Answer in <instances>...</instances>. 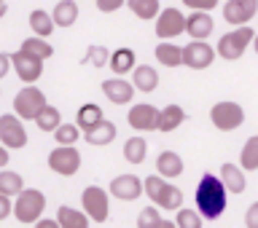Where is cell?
<instances>
[{
	"label": "cell",
	"mask_w": 258,
	"mask_h": 228,
	"mask_svg": "<svg viewBox=\"0 0 258 228\" xmlns=\"http://www.w3.org/2000/svg\"><path fill=\"white\" fill-rule=\"evenodd\" d=\"M194 199H197V209H199V215L205 217V220H218V217L223 215V209H226V185H223V180L215 177L213 172H205L199 185H197Z\"/></svg>",
	"instance_id": "1"
},
{
	"label": "cell",
	"mask_w": 258,
	"mask_h": 228,
	"mask_svg": "<svg viewBox=\"0 0 258 228\" xmlns=\"http://www.w3.org/2000/svg\"><path fill=\"white\" fill-rule=\"evenodd\" d=\"M183 6L191 8V11H213L218 0H183Z\"/></svg>",
	"instance_id": "39"
},
{
	"label": "cell",
	"mask_w": 258,
	"mask_h": 228,
	"mask_svg": "<svg viewBox=\"0 0 258 228\" xmlns=\"http://www.w3.org/2000/svg\"><path fill=\"white\" fill-rule=\"evenodd\" d=\"M22 51H27L32 56H38V59H48V56L54 54V48L46 43V38H38V35H32L27 40H22Z\"/></svg>",
	"instance_id": "33"
},
{
	"label": "cell",
	"mask_w": 258,
	"mask_h": 228,
	"mask_svg": "<svg viewBox=\"0 0 258 228\" xmlns=\"http://www.w3.org/2000/svg\"><path fill=\"white\" fill-rule=\"evenodd\" d=\"M108 64H110V70L116 72V75H126V72H132L135 64H137L135 51H132V48H126V46L124 48H116V51L110 54Z\"/></svg>",
	"instance_id": "25"
},
{
	"label": "cell",
	"mask_w": 258,
	"mask_h": 228,
	"mask_svg": "<svg viewBox=\"0 0 258 228\" xmlns=\"http://www.w3.org/2000/svg\"><path fill=\"white\" fill-rule=\"evenodd\" d=\"M245 225H247V228H258V201L247 207V212H245Z\"/></svg>",
	"instance_id": "42"
},
{
	"label": "cell",
	"mask_w": 258,
	"mask_h": 228,
	"mask_svg": "<svg viewBox=\"0 0 258 228\" xmlns=\"http://www.w3.org/2000/svg\"><path fill=\"white\" fill-rule=\"evenodd\" d=\"M54 27H56V24H54V19H51V14L40 11V8L30 14V30L35 32L38 38H48V35L54 32Z\"/></svg>",
	"instance_id": "29"
},
{
	"label": "cell",
	"mask_w": 258,
	"mask_h": 228,
	"mask_svg": "<svg viewBox=\"0 0 258 228\" xmlns=\"http://www.w3.org/2000/svg\"><path fill=\"white\" fill-rule=\"evenodd\" d=\"M239 167L245 172H258V134L245 142V148L239 153Z\"/></svg>",
	"instance_id": "31"
},
{
	"label": "cell",
	"mask_w": 258,
	"mask_h": 228,
	"mask_svg": "<svg viewBox=\"0 0 258 228\" xmlns=\"http://www.w3.org/2000/svg\"><path fill=\"white\" fill-rule=\"evenodd\" d=\"M14 212V201L11 196H6V193H0V220H6L8 215Z\"/></svg>",
	"instance_id": "41"
},
{
	"label": "cell",
	"mask_w": 258,
	"mask_h": 228,
	"mask_svg": "<svg viewBox=\"0 0 258 228\" xmlns=\"http://www.w3.org/2000/svg\"><path fill=\"white\" fill-rule=\"evenodd\" d=\"M100 121H102V108H100V105H94V102L81 105L78 113H76V126L81 129V132H86V129L97 126Z\"/></svg>",
	"instance_id": "26"
},
{
	"label": "cell",
	"mask_w": 258,
	"mask_h": 228,
	"mask_svg": "<svg viewBox=\"0 0 258 228\" xmlns=\"http://www.w3.org/2000/svg\"><path fill=\"white\" fill-rule=\"evenodd\" d=\"M143 193L151 201H156L159 209H180L183 207V191L177 185L167 183L161 175H151L143 180Z\"/></svg>",
	"instance_id": "2"
},
{
	"label": "cell",
	"mask_w": 258,
	"mask_h": 228,
	"mask_svg": "<svg viewBox=\"0 0 258 228\" xmlns=\"http://www.w3.org/2000/svg\"><path fill=\"white\" fill-rule=\"evenodd\" d=\"M126 6H129V11H132L137 19H143V22L156 19L159 11H161L159 0H126Z\"/></svg>",
	"instance_id": "28"
},
{
	"label": "cell",
	"mask_w": 258,
	"mask_h": 228,
	"mask_svg": "<svg viewBox=\"0 0 258 228\" xmlns=\"http://www.w3.org/2000/svg\"><path fill=\"white\" fill-rule=\"evenodd\" d=\"M124 3L126 0H97V8H100L102 14H113V11H118Z\"/></svg>",
	"instance_id": "40"
},
{
	"label": "cell",
	"mask_w": 258,
	"mask_h": 228,
	"mask_svg": "<svg viewBox=\"0 0 258 228\" xmlns=\"http://www.w3.org/2000/svg\"><path fill=\"white\" fill-rule=\"evenodd\" d=\"M221 180L226 185V191H231V193H242V191L247 188L245 169L237 167V164H223L221 167Z\"/></svg>",
	"instance_id": "23"
},
{
	"label": "cell",
	"mask_w": 258,
	"mask_h": 228,
	"mask_svg": "<svg viewBox=\"0 0 258 228\" xmlns=\"http://www.w3.org/2000/svg\"><path fill=\"white\" fill-rule=\"evenodd\" d=\"M210 121H213L215 129H221V132H234V129L242 126V121H245V110H242V105L237 102H215L213 110H210Z\"/></svg>",
	"instance_id": "5"
},
{
	"label": "cell",
	"mask_w": 258,
	"mask_h": 228,
	"mask_svg": "<svg viewBox=\"0 0 258 228\" xmlns=\"http://www.w3.org/2000/svg\"><path fill=\"white\" fill-rule=\"evenodd\" d=\"M81 204H84V212L89 215V220L94 223H105L110 215V201H108V193H105L100 185H89L81 193Z\"/></svg>",
	"instance_id": "7"
},
{
	"label": "cell",
	"mask_w": 258,
	"mask_h": 228,
	"mask_svg": "<svg viewBox=\"0 0 258 228\" xmlns=\"http://www.w3.org/2000/svg\"><path fill=\"white\" fill-rule=\"evenodd\" d=\"M8 164V148H6V145H0V169H3Z\"/></svg>",
	"instance_id": "45"
},
{
	"label": "cell",
	"mask_w": 258,
	"mask_h": 228,
	"mask_svg": "<svg viewBox=\"0 0 258 228\" xmlns=\"http://www.w3.org/2000/svg\"><path fill=\"white\" fill-rule=\"evenodd\" d=\"M156 35L161 40H172L177 38L180 32H185V14L180 8H161L159 16H156Z\"/></svg>",
	"instance_id": "10"
},
{
	"label": "cell",
	"mask_w": 258,
	"mask_h": 228,
	"mask_svg": "<svg viewBox=\"0 0 258 228\" xmlns=\"http://www.w3.org/2000/svg\"><path fill=\"white\" fill-rule=\"evenodd\" d=\"M0 145H6L8 150H16V148L27 145V132H24L22 118L16 113L0 116Z\"/></svg>",
	"instance_id": "9"
},
{
	"label": "cell",
	"mask_w": 258,
	"mask_h": 228,
	"mask_svg": "<svg viewBox=\"0 0 258 228\" xmlns=\"http://www.w3.org/2000/svg\"><path fill=\"white\" fill-rule=\"evenodd\" d=\"M51 19H54L56 27H73V24L78 22V3L76 0H59V3L54 6Z\"/></svg>",
	"instance_id": "24"
},
{
	"label": "cell",
	"mask_w": 258,
	"mask_h": 228,
	"mask_svg": "<svg viewBox=\"0 0 258 228\" xmlns=\"http://www.w3.org/2000/svg\"><path fill=\"white\" fill-rule=\"evenodd\" d=\"M183 121H185V110L180 108V105H167L164 110H159L156 129H159V132H164V134H169V132H175Z\"/></svg>",
	"instance_id": "22"
},
{
	"label": "cell",
	"mask_w": 258,
	"mask_h": 228,
	"mask_svg": "<svg viewBox=\"0 0 258 228\" xmlns=\"http://www.w3.org/2000/svg\"><path fill=\"white\" fill-rule=\"evenodd\" d=\"M215 59V48L207 40H191L188 46H183V64L188 70H207Z\"/></svg>",
	"instance_id": "11"
},
{
	"label": "cell",
	"mask_w": 258,
	"mask_h": 228,
	"mask_svg": "<svg viewBox=\"0 0 258 228\" xmlns=\"http://www.w3.org/2000/svg\"><path fill=\"white\" fill-rule=\"evenodd\" d=\"M135 92H137V89L129 84L124 75L102 81V94L108 97L113 105H129V102H132V97H135Z\"/></svg>",
	"instance_id": "16"
},
{
	"label": "cell",
	"mask_w": 258,
	"mask_h": 228,
	"mask_svg": "<svg viewBox=\"0 0 258 228\" xmlns=\"http://www.w3.org/2000/svg\"><path fill=\"white\" fill-rule=\"evenodd\" d=\"M253 48H255V54H258V35H253Z\"/></svg>",
	"instance_id": "48"
},
{
	"label": "cell",
	"mask_w": 258,
	"mask_h": 228,
	"mask_svg": "<svg viewBox=\"0 0 258 228\" xmlns=\"http://www.w3.org/2000/svg\"><path fill=\"white\" fill-rule=\"evenodd\" d=\"M81 137H84L89 145H110L113 140H116V124L102 118L97 126L86 129V132H81Z\"/></svg>",
	"instance_id": "20"
},
{
	"label": "cell",
	"mask_w": 258,
	"mask_h": 228,
	"mask_svg": "<svg viewBox=\"0 0 258 228\" xmlns=\"http://www.w3.org/2000/svg\"><path fill=\"white\" fill-rule=\"evenodd\" d=\"M159 209L156 207H145L140 209V215H137V228H151L153 223H159Z\"/></svg>",
	"instance_id": "38"
},
{
	"label": "cell",
	"mask_w": 258,
	"mask_h": 228,
	"mask_svg": "<svg viewBox=\"0 0 258 228\" xmlns=\"http://www.w3.org/2000/svg\"><path fill=\"white\" fill-rule=\"evenodd\" d=\"M35 124H38L40 132H54V129L62 124V116H59V110H56L54 105L46 102L43 108H40V113L35 116Z\"/></svg>",
	"instance_id": "30"
},
{
	"label": "cell",
	"mask_w": 258,
	"mask_h": 228,
	"mask_svg": "<svg viewBox=\"0 0 258 228\" xmlns=\"http://www.w3.org/2000/svg\"><path fill=\"white\" fill-rule=\"evenodd\" d=\"M153 54H156V62L164 67H180L183 64V46H175L172 40H161L153 48Z\"/></svg>",
	"instance_id": "21"
},
{
	"label": "cell",
	"mask_w": 258,
	"mask_h": 228,
	"mask_svg": "<svg viewBox=\"0 0 258 228\" xmlns=\"http://www.w3.org/2000/svg\"><path fill=\"white\" fill-rule=\"evenodd\" d=\"M56 223L62 228H89V215L73 207H59L56 209Z\"/></svg>",
	"instance_id": "27"
},
{
	"label": "cell",
	"mask_w": 258,
	"mask_h": 228,
	"mask_svg": "<svg viewBox=\"0 0 258 228\" xmlns=\"http://www.w3.org/2000/svg\"><path fill=\"white\" fill-rule=\"evenodd\" d=\"M108 59H110V54H108V48L105 46H89L86 48V56H84V62H89L92 67H102V64H108Z\"/></svg>",
	"instance_id": "37"
},
{
	"label": "cell",
	"mask_w": 258,
	"mask_h": 228,
	"mask_svg": "<svg viewBox=\"0 0 258 228\" xmlns=\"http://www.w3.org/2000/svg\"><path fill=\"white\" fill-rule=\"evenodd\" d=\"M48 169L62 177H73L81 169V153L76 150V145H56L48 153Z\"/></svg>",
	"instance_id": "6"
},
{
	"label": "cell",
	"mask_w": 258,
	"mask_h": 228,
	"mask_svg": "<svg viewBox=\"0 0 258 228\" xmlns=\"http://www.w3.org/2000/svg\"><path fill=\"white\" fill-rule=\"evenodd\" d=\"M43 207H46V196L38 188H22V193H16L11 215L19 223H35L43 215Z\"/></svg>",
	"instance_id": "4"
},
{
	"label": "cell",
	"mask_w": 258,
	"mask_h": 228,
	"mask_svg": "<svg viewBox=\"0 0 258 228\" xmlns=\"http://www.w3.org/2000/svg\"><path fill=\"white\" fill-rule=\"evenodd\" d=\"M22 188H24L22 175L8 172V169H0V193H6V196H16V193H22Z\"/></svg>",
	"instance_id": "34"
},
{
	"label": "cell",
	"mask_w": 258,
	"mask_h": 228,
	"mask_svg": "<svg viewBox=\"0 0 258 228\" xmlns=\"http://www.w3.org/2000/svg\"><path fill=\"white\" fill-rule=\"evenodd\" d=\"M35 228H62L56 220H46V217H38L35 220Z\"/></svg>",
	"instance_id": "44"
},
{
	"label": "cell",
	"mask_w": 258,
	"mask_h": 228,
	"mask_svg": "<svg viewBox=\"0 0 258 228\" xmlns=\"http://www.w3.org/2000/svg\"><path fill=\"white\" fill-rule=\"evenodd\" d=\"M6 11H8V6H6V0H0V19L6 16Z\"/></svg>",
	"instance_id": "47"
},
{
	"label": "cell",
	"mask_w": 258,
	"mask_h": 228,
	"mask_svg": "<svg viewBox=\"0 0 258 228\" xmlns=\"http://www.w3.org/2000/svg\"><path fill=\"white\" fill-rule=\"evenodd\" d=\"M54 140L59 145H76L81 140V129L76 124H59L54 129Z\"/></svg>",
	"instance_id": "35"
},
{
	"label": "cell",
	"mask_w": 258,
	"mask_h": 228,
	"mask_svg": "<svg viewBox=\"0 0 258 228\" xmlns=\"http://www.w3.org/2000/svg\"><path fill=\"white\" fill-rule=\"evenodd\" d=\"M255 14H258V0H226L223 6V19L234 27L247 24Z\"/></svg>",
	"instance_id": "14"
},
{
	"label": "cell",
	"mask_w": 258,
	"mask_h": 228,
	"mask_svg": "<svg viewBox=\"0 0 258 228\" xmlns=\"http://www.w3.org/2000/svg\"><path fill=\"white\" fill-rule=\"evenodd\" d=\"M151 228H177V225L172 220H159V223H153Z\"/></svg>",
	"instance_id": "46"
},
{
	"label": "cell",
	"mask_w": 258,
	"mask_h": 228,
	"mask_svg": "<svg viewBox=\"0 0 258 228\" xmlns=\"http://www.w3.org/2000/svg\"><path fill=\"white\" fill-rule=\"evenodd\" d=\"M8 72H11V56L0 51V78H6Z\"/></svg>",
	"instance_id": "43"
},
{
	"label": "cell",
	"mask_w": 258,
	"mask_h": 228,
	"mask_svg": "<svg viewBox=\"0 0 258 228\" xmlns=\"http://www.w3.org/2000/svg\"><path fill=\"white\" fill-rule=\"evenodd\" d=\"M132 86L143 94H151L153 89L159 86V72L151 67V64H135L132 70Z\"/></svg>",
	"instance_id": "19"
},
{
	"label": "cell",
	"mask_w": 258,
	"mask_h": 228,
	"mask_svg": "<svg viewBox=\"0 0 258 228\" xmlns=\"http://www.w3.org/2000/svg\"><path fill=\"white\" fill-rule=\"evenodd\" d=\"M175 225L177 228H202L205 225V217L199 215V209L194 212V209H177V217H175Z\"/></svg>",
	"instance_id": "36"
},
{
	"label": "cell",
	"mask_w": 258,
	"mask_h": 228,
	"mask_svg": "<svg viewBox=\"0 0 258 228\" xmlns=\"http://www.w3.org/2000/svg\"><path fill=\"white\" fill-rule=\"evenodd\" d=\"M253 35L255 32L250 30L247 24H242V27L221 35V40H218V46H215V54L221 56V59H229V62L239 59V56L247 51V46L253 43Z\"/></svg>",
	"instance_id": "3"
},
{
	"label": "cell",
	"mask_w": 258,
	"mask_h": 228,
	"mask_svg": "<svg viewBox=\"0 0 258 228\" xmlns=\"http://www.w3.org/2000/svg\"><path fill=\"white\" fill-rule=\"evenodd\" d=\"M46 105V94L35 86H24L19 94L14 97V113L19 116L22 121H35V116L40 113V108Z\"/></svg>",
	"instance_id": "8"
},
{
	"label": "cell",
	"mask_w": 258,
	"mask_h": 228,
	"mask_svg": "<svg viewBox=\"0 0 258 228\" xmlns=\"http://www.w3.org/2000/svg\"><path fill=\"white\" fill-rule=\"evenodd\" d=\"M145 150H148V145H145L143 137H129V140L124 142V159L129 161V164H143Z\"/></svg>",
	"instance_id": "32"
},
{
	"label": "cell",
	"mask_w": 258,
	"mask_h": 228,
	"mask_svg": "<svg viewBox=\"0 0 258 228\" xmlns=\"http://www.w3.org/2000/svg\"><path fill=\"white\" fill-rule=\"evenodd\" d=\"M126 121L129 126L135 129V132H153L159 124V108H153V105L143 102V105H132L126 113Z\"/></svg>",
	"instance_id": "13"
},
{
	"label": "cell",
	"mask_w": 258,
	"mask_h": 228,
	"mask_svg": "<svg viewBox=\"0 0 258 228\" xmlns=\"http://www.w3.org/2000/svg\"><path fill=\"white\" fill-rule=\"evenodd\" d=\"M110 196L118 201H137L143 196V180L137 175H118L116 180H110Z\"/></svg>",
	"instance_id": "15"
},
{
	"label": "cell",
	"mask_w": 258,
	"mask_h": 228,
	"mask_svg": "<svg viewBox=\"0 0 258 228\" xmlns=\"http://www.w3.org/2000/svg\"><path fill=\"white\" fill-rule=\"evenodd\" d=\"M11 67H14L16 75H19V81H24V84H35V81L43 75V59L22 51V48L11 56Z\"/></svg>",
	"instance_id": "12"
},
{
	"label": "cell",
	"mask_w": 258,
	"mask_h": 228,
	"mask_svg": "<svg viewBox=\"0 0 258 228\" xmlns=\"http://www.w3.org/2000/svg\"><path fill=\"white\" fill-rule=\"evenodd\" d=\"M156 172L164 177V180H175V177L183 175V159L177 156L175 150H161L156 159Z\"/></svg>",
	"instance_id": "18"
},
{
	"label": "cell",
	"mask_w": 258,
	"mask_h": 228,
	"mask_svg": "<svg viewBox=\"0 0 258 228\" xmlns=\"http://www.w3.org/2000/svg\"><path fill=\"white\" fill-rule=\"evenodd\" d=\"M185 32L191 35V40H207L215 32L210 11H191V16H185Z\"/></svg>",
	"instance_id": "17"
}]
</instances>
